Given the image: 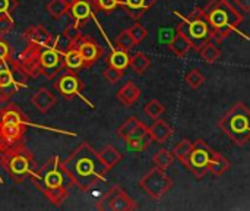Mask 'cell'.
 <instances>
[{"label":"cell","instance_id":"ffe728a7","mask_svg":"<svg viewBox=\"0 0 250 211\" xmlns=\"http://www.w3.org/2000/svg\"><path fill=\"white\" fill-rule=\"evenodd\" d=\"M171 134H173L171 126L160 117L155 119V122L149 126V135H151L152 141H155L158 144L166 142L171 137Z\"/></svg>","mask_w":250,"mask_h":211},{"label":"cell","instance_id":"9c48e42d","mask_svg":"<svg viewBox=\"0 0 250 211\" xmlns=\"http://www.w3.org/2000/svg\"><path fill=\"white\" fill-rule=\"evenodd\" d=\"M40 179L42 181V187L47 188H54V187H66L72 185V179L69 178V175L66 173V170L63 169L59 157H54L53 160H50L40 172Z\"/></svg>","mask_w":250,"mask_h":211},{"label":"cell","instance_id":"4fadbf2b","mask_svg":"<svg viewBox=\"0 0 250 211\" xmlns=\"http://www.w3.org/2000/svg\"><path fill=\"white\" fill-rule=\"evenodd\" d=\"M40 51H41L40 46L29 44L21 53V56H19L18 63L28 73V76H38V75H41L40 73Z\"/></svg>","mask_w":250,"mask_h":211},{"label":"cell","instance_id":"f35d334b","mask_svg":"<svg viewBox=\"0 0 250 211\" xmlns=\"http://www.w3.org/2000/svg\"><path fill=\"white\" fill-rule=\"evenodd\" d=\"M92 4L97 10L111 12L119 6H122V0H92Z\"/></svg>","mask_w":250,"mask_h":211},{"label":"cell","instance_id":"30bf717a","mask_svg":"<svg viewBox=\"0 0 250 211\" xmlns=\"http://www.w3.org/2000/svg\"><path fill=\"white\" fill-rule=\"evenodd\" d=\"M98 210H113V211H129L136 210V203L119 187L111 188L101 201L97 203Z\"/></svg>","mask_w":250,"mask_h":211},{"label":"cell","instance_id":"484cf974","mask_svg":"<svg viewBox=\"0 0 250 211\" xmlns=\"http://www.w3.org/2000/svg\"><path fill=\"white\" fill-rule=\"evenodd\" d=\"M63 60H64L66 69H69V70H72V72L85 68L83 59H82V56H81V53L78 51L76 47H73V48H70L69 51H66V53L63 54Z\"/></svg>","mask_w":250,"mask_h":211},{"label":"cell","instance_id":"7a4b0ae2","mask_svg":"<svg viewBox=\"0 0 250 211\" xmlns=\"http://www.w3.org/2000/svg\"><path fill=\"white\" fill-rule=\"evenodd\" d=\"M202 15L209 26L211 40L217 43L224 41L243 22L240 10L227 0H211L202 9Z\"/></svg>","mask_w":250,"mask_h":211},{"label":"cell","instance_id":"f546056e","mask_svg":"<svg viewBox=\"0 0 250 211\" xmlns=\"http://www.w3.org/2000/svg\"><path fill=\"white\" fill-rule=\"evenodd\" d=\"M129 66L133 69L135 73L142 75V73H145L146 69L151 66V60H149V57H148L146 54H144V53L139 51V53H136V54H133V56L130 57Z\"/></svg>","mask_w":250,"mask_h":211},{"label":"cell","instance_id":"ac0fdd59","mask_svg":"<svg viewBox=\"0 0 250 211\" xmlns=\"http://www.w3.org/2000/svg\"><path fill=\"white\" fill-rule=\"evenodd\" d=\"M32 106L41 113H47L54 104H56V97L47 90V88H40L31 98Z\"/></svg>","mask_w":250,"mask_h":211},{"label":"cell","instance_id":"4316f807","mask_svg":"<svg viewBox=\"0 0 250 211\" xmlns=\"http://www.w3.org/2000/svg\"><path fill=\"white\" fill-rule=\"evenodd\" d=\"M73 0H50L47 3V12L54 18V19H60L62 16H64V13L70 9Z\"/></svg>","mask_w":250,"mask_h":211},{"label":"cell","instance_id":"83f0119b","mask_svg":"<svg viewBox=\"0 0 250 211\" xmlns=\"http://www.w3.org/2000/svg\"><path fill=\"white\" fill-rule=\"evenodd\" d=\"M130 63V57L127 54V51L119 48V50H113L110 57H108V66H113L116 69L125 70Z\"/></svg>","mask_w":250,"mask_h":211},{"label":"cell","instance_id":"e0dca14e","mask_svg":"<svg viewBox=\"0 0 250 211\" xmlns=\"http://www.w3.org/2000/svg\"><path fill=\"white\" fill-rule=\"evenodd\" d=\"M155 1L157 0H122V6L132 19H139L155 4Z\"/></svg>","mask_w":250,"mask_h":211},{"label":"cell","instance_id":"60d3db41","mask_svg":"<svg viewBox=\"0 0 250 211\" xmlns=\"http://www.w3.org/2000/svg\"><path fill=\"white\" fill-rule=\"evenodd\" d=\"M123 75H125V70L116 69V68H113V66H108V68L104 70V73H103L104 79L108 81L110 84H116L117 81H120V79L123 78Z\"/></svg>","mask_w":250,"mask_h":211},{"label":"cell","instance_id":"ba28073f","mask_svg":"<svg viewBox=\"0 0 250 211\" xmlns=\"http://www.w3.org/2000/svg\"><path fill=\"white\" fill-rule=\"evenodd\" d=\"M31 162H32V156L25 148L16 153L3 154L0 159L1 166L6 169V172L10 175V178L15 182H21L25 179V176L29 173Z\"/></svg>","mask_w":250,"mask_h":211},{"label":"cell","instance_id":"b9f144b4","mask_svg":"<svg viewBox=\"0 0 250 211\" xmlns=\"http://www.w3.org/2000/svg\"><path fill=\"white\" fill-rule=\"evenodd\" d=\"M15 26V22L10 16V13H4L0 15V35H4L7 32H10Z\"/></svg>","mask_w":250,"mask_h":211},{"label":"cell","instance_id":"836d02e7","mask_svg":"<svg viewBox=\"0 0 250 211\" xmlns=\"http://www.w3.org/2000/svg\"><path fill=\"white\" fill-rule=\"evenodd\" d=\"M116 44H117L119 48H122V50H125V51H129V50H132V48L136 46V43H135L133 37L130 35L129 29H125V31H122V32L117 35Z\"/></svg>","mask_w":250,"mask_h":211},{"label":"cell","instance_id":"ee69618b","mask_svg":"<svg viewBox=\"0 0 250 211\" xmlns=\"http://www.w3.org/2000/svg\"><path fill=\"white\" fill-rule=\"evenodd\" d=\"M18 3L16 0H0V15L12 13L16 9Z\"/></svg>","mask_w":250,"mask_h":211},{"label":"cell","instance_id":"52a82bcc","mask_svg":"<svg viewBox=\"0 0 250 211\" xmlns=\"http://www.w3.org/2000/svg\"><path fill=\"white\" fill-rule=\"evenodd\" d=\"M26 125L0 123V154H10L25 148L23 135Z\"/></svg>","mask_w":250,"mask_h":211},{"label":"cell","instance_id":"7dc6e473","mask_svg":"<svg viewBox=\"0 0 250 211\" xmlns=\"http://www.w3.org/2000/svg\"><path fill=\"white\" fill-rule=\"evenodd\" d=\"M0 182H3V181H1V179H0Z\"/></svg>","mask_w":250,"mask_h":211},{"label":"cell","instance_id":"d4e9b609","mask_svg":"<svg viewBox=\"0 0 250 211\" xmlns=\"http://www.w3.org/2000/svg\"><path fill=\"white\" fill-rule=\"evenodd\" d=\"M44 197L53 204V206H60L63 201L67 198V188L66 187H54V188H41Z\"/></svg>","mask_w":250,"mask_h":211},{"label":"cell","instance_id":"e575fe53","mask_svg":"<svg viewBox=\"0 0 250 211\" xmlns=\"http://www.w3.org/2000/svg\"><path fill=\"white\" fill-rule=\"evenodd\" d=\"M164 110H166V107L158 100H149L144 107L145 115L149 116L151 119H158L164 113Z\"/></svg>","mask_w":250,"mask_h":211},{"label":"cell","instance_id":"1f68e13d","mask_svg":"<svg viewBox=\"0 0 250 211\" xmlns=\"http://www.w3.org/2000/svg\"><path fill=\"white\" fill-rule=\"evenodd\" d=\"M230 169V162L223 156V154H217L215 160L212 162V164L209 166V173L214 176H221L224 175L227 170Z\"/></svg>","mask_w":250,"mask_h":211},{"label":"cell","instance_id":"5b68a950","mask_svg":"<svg viewBox=\"0 0 250 211\" xmlns=\"http://www.w3.org/2000/svg\"><path fill=\"white\" fill-rule=\"evenodd\" d=\"M141 189L148 194L152 200H161L174 185L173 179L166 173V170L160 167H152L145 176H142L138 182Z\"/></svg>","mask_w":250,"mask_h":211},{"label":"cell","instance_id":"f6af8a7d","mask_svg":"<svg viewBox=\"0 0 250 211\" xmlns=\"http://www.w3.org/2000/svg\"><path fill=\"white\" fill-rule=\"evenodd\" d=\"M9 57H12L9 44L3 38H0V60H7Z\"/></svg>","mask_w":250,"mask_h":211},{"label":"cell","instance_id":"8992f818","mask_svg":"<svg viewBox=\"0 0 250 211\" xmlns=\"http://www.w3.org/2000/svg\"><path fill=\"white\" fill-rule=\"evenodd\" d=\"M217 154L218 153L214 151L204 140H196L192 147L188 170L192 172L196 179H202L207 173H209V166L215 160Z\"/></svg>","mask_w":250,"mask_h":211},{"label":"cell","instance_id":"7402d4cb","mask_svg":"<svg viewBox=\"0 0 250 211\" xmlns=\"http://www.w3.org/2000/svg\"><path fill=\"white\" fill-rule=\"evenodd\" d=\"M98 157L101 159V162L107 166V169H113L114 166H117V163H120L122 160V153L114 148L113 145H105L100 153Z\"/></svg>","mask_w":250,"mask_h":211},{"label":"cell","instance_id":"cb8c5ba5","mask_svg":"<svg viewBox=\"0 0 250 211\" xmlns=\"http://www.w3.org/2000/svg\"><path fill=\"white\" fill-rule=\"evenodd\" d=\"M170 50L177 56V57H183L188 54V51L192 48V44L188 41V38L185 35H182L180 32H176V35L171 38L170 44H168Z\"/></svg>","mask_w":250,"mask_h":211},{"label":"cell","instance_id":"277c9868","mask_svg":"<svg viewBox=\"0 0 250 211\" xmlns=\"http://www.w3.org/2000/svg\"><path fill=\"white\" fill-rule=\"evenodd\" d=\"M176 32H180L188 38V41L192 44V48L201 50L208 41H211L209 37V26L202 15V9H196L190 12L188 16H182V21L177 25Z\"/></svg>","mask_w":250,"mask_h":211},{"label":"cell","instance_id":"d590c367","mask_svg":"<svg viewBox=\"0 0 250 211\" xmlns=\"http://www.w3.org/2000/svg\"><path fill=\"white\" fill-rule=\"evenodd\" d=\"M152 138L149 135V132L146 135H142L139 138H135V140H130L127 141V148L132 150V151H144L148 148V145L151 144Z\"/></svg>","mask_w":250,"mask_h":211},{"label":"cell","instance_id":"74e56055","mask_svg":"<svg viewBox=\"0 0 250 211\" xmlns=\"http://www.w3.org/2000/svg\"><path fill=\"white\" fill-rule=\"evenodd\" d=\"M185 81L189 84L190 88L198 90V88L205 82V76L202 75V72H201L199 69H192V70H189V72L186 73Z\"/></svg>","mask_w":250,"mask_h":211},{"label":"cell","instance_id":"5bb4252c","mask_svg":"<svg viewBox=\"0 0 250 211\" xmlns=\"http://www.w3.org/2000/svg\"><path fill=\"white\" fill-rule=\"evenodd\" d=\"M56 88L62 95L69 98V97H73L75 94H78L79 90L83 88V84H81L79 78L70 70L69 73H64L59 78V81L56 82Z\"/></svg>","mask_w":250,"mask_h":211},{"label":"cell","instance_id":"f1b7e54d","mask_svg":"<svg viewBox=\"0 0 250 211\" xmlns=\"http://www.w3.org/2000/svg\"><path fill=\"white\" fill-rule=\"evenodd\" d=\"M199 54H201V57L207 62V63H215L218 59H220V56H221V50L218 48V46L211 40V41H208L201 50H199Z\"/></svg>","mask_w":250,"mask_h":211},{"label":"cell","instance_id":"7c38bea8","mask_svg":"<svg viewBox=\"0 0 250 211\" xmlns=\"http://www.w3.org/2000/svg\"><path fill=\"white\" fill-rule=\"evenodd\" d=\"M75 47L78 48V51L81 53L85 68L94 65L103 54V46H100L95 40H92L91 37L86 35H81V38L76 41Z\"/></svg>","mask_w":250,"mask_h":211},{"label":"cell","instance_id":"8d00e7d4","mask_svg":"<svg viewBox=\"0 0 250 211\" xmlns=\"http://www.w3.org/2000/svg\"><path fill=\"white\" fill-rule=\"evenodd\" d=\"M53 47L63 56L66 51H69L70 48H73L75 47V43L67 37V35H64V34H60V35H57L56 37V40H54V44H53Z\"/></svg>","mask_w":250,"mask_h":211},{"label":"cell","instance_id":"7bdbcfd3","mask_svg":"<svg viewBox=\"0 0 250 211\" xmlns=\"http://www.w3.org/2000/svg\"><path fill=\"white\" fill-rule=\"evenodd\" d=\"M63 34H64V35H67V37H69L75 44H76V41H78V40L81 38V35H82V34H81V31H79V26H76L75 23H73V25H69V26L63 31Z\"/></svg>","mask_w":250,"mask_h":211},{"label":"cell","instance_id":"3957f363","mask_svg":"<svg viewBox=\"0 0 250 211\" xmlns=\"http://www.w3.org/2000/svg\"><path fill=\"white\" fill-rule=\"evenodd\" d=\"M218 128L239 147H243L250 140V110L243 104H234L218 122Z\"/></svg>","mask_w":250,"mask_h":211},{"label":"cell","instance_id":"4dcf8cb0","mask_svg":"<svg viewBox=\"0 0 250 211\" xmlns=\"http://www.w3.org/2000/svg\"><path fill=\"white\" fill-rule=\"evenodd\" d=\"M152 160H154V164H155L157 167H160V169H163V170H167V169L171 167V164H173V162H174V156H173L171 151L163 148V150H160V151L155 153V156H154Z\"/></svg>","mask_w":250,"mask_h":211},{"label":"cell","instance_id":"44dd1931","mask_svg":"<svg viewBox=\"0 0 250 211\" xmlns=\"http://www.w3.org/2000/svg\"><path fill=\"white\" fill-rule=\"evenodd\" d=\"M141 97V90L136 87L133 81H127L117 93V98L125 104V106H133Z\"/></svg>","mask_w":250,"mask_h":211},{"label":"cell","instance_id":"9a60e30c","mask_svg":"<svg viewBox=\"0 0 250 211\" xmlns=\"http://www.w3.org/2000/svg\"><path fill=\"white\" fill-rule=\"evenodd\" d=\"M29 44L40 46V47H47L51 43V34L42 26V25H35L28 28L23 35H22Z\"/></svg>","mask_w":250,"mask_h":211},{"label":"cell","instance_id":"ab89813d","mask_svg":"<svg viewBox=\"0 0 250 211\" xmlns=\"http://www.w3.org/2000/svg\"><path fill=\"white\" fill-rule=\"evenodd\" d=\"M129 32H130V35L133 37V40H135L136 44L142 43V41L148 37V31L145 29V26L141 25V23H138V22H135V23L129 28Z\"/></svg>","mask_w":250,"mask_h":211},{"label":"cell","instance_id":"d6986e66","mask_svg":"<svg viewBox=\"0 0 250 211\" xmlns=\"http://www.w3.org/2000/svg\"><path fill=\"white\" fill-rule=\"evenodd\" d=\"M70 13L75 18V25L79 26L89 16H92V4L88 0H73L70 4Z\"/></svg>","mask_w":250,"mask_h":211},{"label":"cell","instance_id":"2e32d148","mask_svg":"<svg viewBox=\"0 0 250 211\" xmlns=\"http://www.w3.org/2000/svg\"><path fill=\"white\" fill-rule=\"evenodd\" d=\"M0 123H22L29 125L26 115L15 104H6L0 109Z\"/></svg>","mask_w":250,"mask_h":211},{"label":"cell","instance_id":"bcb514c9","mask_svg":"<svg viewBox=\"0 0 250 211\" xmlns=\"http://www.w3.org/2000/svg\"><path fill=\"white\" fill-rule=\"evenodd\" d=\"M236 9L243 10V12H250V0H236L234 1Z\"/></svg>","mask_w":250,"mask_h":211},{"label":"cell","instance_id":"8fae6325","mask_svg":"<svg viewBox=\"0 0 250 211\" xmlns=\"http://www.w3.org/2000/svg\"><path fill=\"white\" fill-rule=\"evenodd\" d=\"M66 68L62 54L51 46L41 47L40 51V73L45 75L47 78H54L59 72Z\"/></svg>","mask_w":250,"mask_h":211},{"label":"cell","instance_id":"6da1fadb","mask_svg":"<svg viewBox=\"0 0 250 211\" xmlns=\"http://www.w3.org/2000/svg\"><path fill=\"white\" fill-rule=\"evenodd\" d=\"M62 166L72 179V184L81 191H89L103 181L108 172L107 166L98 157V153L88 142H82Z\"/></svg>","mask_w":250,"mask_h":211},{"label":"cell","instance_id":"d6a6232c","mask_svg":"<svg viewBox=\"0 0 250 211\" xmlns=\"http://www.w3.org/2000/svg\"><path fill=\"white\" fill-rule=\"evenodd\" d=\"M139 123H141V120L139 119H136L135 116H130L123 125H120L119 126V129H117V135L122 138V140H127L130 135H132V132L139 126Z\"/></svg>","mask_w":250,"mask_h":211},{"label":"cell","instance_id":"603a6c76","mask_svg":"<svg viewBox=\"0 0 250 211\" xmlns=\"http://www.w3.org/2000/svg\"><path fill=\"white\" fill-rule=\"evenodd\" d=\"M192 147H193V142L190 140H182L174 148H173V156L180 162L183 163V166L188 169L189 167V157H190V153H192Z\"/></svg>","mask_w":250,"mask_h":211}]
</instances>
